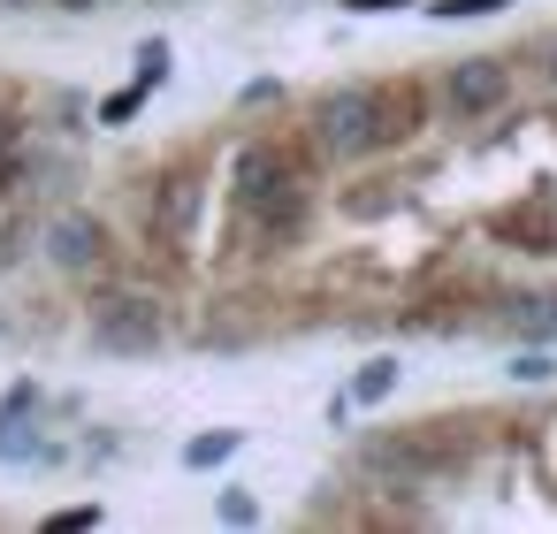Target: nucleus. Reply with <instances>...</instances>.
<instances>
[{"label":"nucleus","instance_id":"obj_15","mask_svg":"<svg viewBox=\"0 0 557 534\" xmlns=\"http://www.w3.org/2000/svg\"><path fill=\"white\" fill-rule=\"evenodd\" d=\"M488 9H504V0H443V16H488Z\"/></svg>","mask_w":557,"mask_h":534},{"label":"nucleus","instance_id":"obj_4","mask_svg":"<svg viewBox=\"0 0 557 534\" xmlns=\"http://www.w3.org/2000/svg\"><path fill=\"white\" fill-rule=\"evenodd\" d=\"M92 328L108 351H153L161 344V306L153 298H100L92 306Z\"/></svg>","mask_w":557,"mask_h":534},{"label":"nucleus","instance_id":"obj_18","mask_svg":"<svg viewBox=\"0 0 557 534\" xmlns=\"http://www.w3.org/2000/svg\"><path fill=\"white\" fill-rule=\"evenodd\" d=\"M351 9H374L382 16V9H405V0H351Z\"/></svg>","mask_w":557,"mask_h":534},{"label":"nucleus","instance_id":"obj_11","mask_svg":"<svg viewBox=\"0 0 557 534\" xmlns=\"http://www.w3.org/2000/svg\"><path fill=\"white\" fill-rule=\"evenodd\" d=\"M389 389H397V367H389V359H374V367L351 382V397H359V405H374V397H389Z\"/></svg>","mask_w":557,"mask_h":534},{"label":"nucleus","instance_id":"obj_7","mask_svg":"<svg viewBox=\"0 0 557 534\" xmlns=\"http://www.w3.org/2000/svg\"><path fill=\"white\" fill-rule=\"evenodd\" d=\"M374 115H382V146L420 131V85H374Z\"/></svg>","mask_w":557,"mask_h":534},{"label":"nucleus","instance_id":"obj_16","mask_svg":"<svg viewBox=\"0 0 557 534\" xmlns=\"http://www.w3.org/2000/svg\"><path fill=\"white\" fill-rule=\"evenodd\" d=\"M511 374H519V382H542V374H557V367H549V359H542V351H527V359H519V367H511Z\"/></svg>","mask_w":557,"mask_h":534},{"label":"nucleus","instance_id":"obj_19","mask_svg":"<svg viewBox=\"0 0 557 534\" xmlns=\"http://www.w3.org/2000/svg\"><path fill=\"white\" fill-rule=\"evenodd\" d=\"M549 77H557V47H549Z\"/></svg>","mask_w":557,"mask_h":534},{"label":"nucleus","instance_id":"obj_13","mask_svg":"<svg viewBox=\"0 0 557 534\" xmlns=\"http://www.w3.org/2000/svg\"><path fill=\"white\" fill-rule=\"evenodd\" d=\"M222 519H230V526H245V519H260V504H252L245 488H230V496H222Z\"/></svg>","mask_w":557,"mask_h":534},{"label":"nucleus","instance_id":"obj_17","mask_svg":"<svg viewBox=\"0 0 557 534\" xmlns=\"http://www.w3.org/2000/svg\"><path fill=\"white\" fill-rule=\"evenodd\" d=\"M54 9H70V16H92V9H108V0H54Z\"/></svg>","mask_w":557,"mask_h":534},{"label":"nucleus","instance_id":"obj_1","mask_svg":"<svg viewBox=\"0 0 557 534\" xmlns=\"http://www.w3.org/2000/svg\"><path fill=\"white\" fill-rule=\"evenodd\" d=\"M313 146L329 161H359L382 146V115H374V85H329L313 100Z\"/></svg>","mask_w":557,"mask_h":534},{"label":"nucleus","instance_id":"obj_10","mask_svg":"<svg viewBox=\"0 0 557 534\" xmlns=\"http://www.w3.org/2000/svg\"><path fill=\"white\" fill-rule=\"evenodd\" d=\"M237 443H245V435H237V427H222V435H199V443H191V450H184V465H222V458H230V450H237Z\"/></svg>","mask_w":557,"mask_h":534},{"label":"nucleus","instance_id":"obj_8","mask_svg":"<svg viewBox=\"0 0 557 534\" xmlns=\"http://www.w3.org/2000/svg\"><path fill=\"white\" fill-rule=\"evenodd\" d=\"M283 176H298V169H290L275 146H252V153L237 161V199H260V191H268V184H283Z\"/></svg>","mask_w":557,"mask_h":534},{"label":"nucleus","instance_id":"obj_2","mask_svg":"<svg viewBox=\"0 0 557 534\" xmlns=\"http://www.w3.org/2000/svg\"><path fill=\"white\" fill-rule=\"evenodd\" d=\"M504 92H511V77H504V62H488V54H473V62H458V70L443 77V108H450L458 123L496 115V108H504Z\"/></svg>","mask_w":557,"mask_h":534},{"label":"nucleus","instance_id":"obj_5","mask_svg":"<svg viewBox=\"0 0 557 534\" xmlns=\"http://www.w3.org/2000/svg\"><path fill=\"white\" fill-rule=\"evenodd\" d=\"M191 222H199V176H169L153 191V245L161 252H184L191 245Z\"/></svg>","mask_w":557,"mask_h":534},{"label":"nucleus","instance_id":"obj_3","mask_svg":"<svg viewBox=\"0 0 557 534\" xmlns=\"http://www.w3.org/2000/svg\"><path fill=\"white\" fill-rule=\"evenodd\" d=\"M306 214H313V184H306V176H283V184H268L260 199H245V222H252L268 245H290V237L306 229Z\"/></svg>","mask_w":557,"mask_h":534},{"label":"nucleus","instance_id":"obj_6","mask_svg":"<svg viewBox=\"0 0 557 534\" xmlns=\"http://www.w3.org/2000/svg\"><path fill=\"white\" fill-rule=\"evenodd\" d=\"M47 260L70 268V275H92V268L108 260V229H100L92 214H62V222L47 229Z\"/></svg>","mask_w":557,"mask_h":534},{"label":"nucleus","instance_id":"obj_14","mask_svg":"<svg viewBox=\"0 0 557 534\" xmlns=\"http://www.w3.org/2000/svg\"><path fill=\"white\" fill-rule=\"evenodd\" d=\"M138 70H146V85H161V77H169V47H161V39H153V47H146V54H138Z\"/></svg>","mask_w":557,"mask_h":534},{"label":"nucleus","instance_id":"obj_12","mask_svg":"<svg viewBox=\"0 0 557 534\" xmlns=\"http://www.w3.org/2000/svg\"><path fill=\"white\" fill-rule=\"evenodd\" d=\"M138 108H146V85H138V92H115V100H108V108H100V115H108V123H131V115H138Z\"/></svg>","mask_w":557,"mask_h":534},{"label":"nucleus","instance_id":"obj_9","mask_svg":"<svg viewBox=\"0 0 557 534\" xmlns=\"http://www.w3.org/2000/svg\"><path fill=\"white\" fill-rule=\"evenodd\" d=\"M24 169H32V153H24V123H9V115H0V191H9V184H24Z\"/></svg>","mask_w":557,"mask_h":534}]
</instances>
